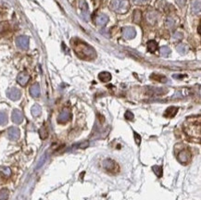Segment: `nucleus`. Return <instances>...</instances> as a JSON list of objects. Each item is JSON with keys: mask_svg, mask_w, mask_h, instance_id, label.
<instances>
[{"mask_svg": "<svg viewBox=\"0 0 201 200\" xmlns=\"http://www.w3.org/2000/svg\"><path fill=\"white\" fill-rule=\"evenodd\" d=\"M74 49H75L77 56H79L83 59L94 58L96 57V53H95L94 48H92L90 45H88L84 42L76 44Z\"/></svg>", "mask_w": 201, "mask_h": 200, "instance_id": "nucleus-1", "label": "nucleus"}, {"mask_svg": "<svg viewBox=\"0 0 201 200\" xmlns=\"http://www.w3.org/2000/svg\"><path fill=\"white\" fill-rule=\"evenodd\" d=\"M184 131L189 136L193 137H200V120H197V119H188L184 123Z\"/></svg>", "mask_w": 201, "mask_h": 200, "instance_id": "nucleus-2", "label": "nucleus"}, {"mask_svg": "<svg viewBox=\"0 0 201 200\" xmlns=\"http://www.w3.org/2000/svg\"><path fill=\"white\" fill-rule=\"evenodd\" d=\"M110 9L120 14L126 13L130 9L129 0H111Z\"/></svg>", "mask_w": 201, "mask_h": 200, "instance_id": "nucleus-3", "label": "nucleus"}, {"mask_svg": "<svg viewBox=\"0 0 201 200\" xmlns=\"http://www.w3.org/2000/svg\"><path fill=\"white\" fill-rule=\"evenodd\" d=\"M122 35L127 40L133 39L136 35V31L134 27H124L122 29Z\"/></svg>", "mask_w": 201, "mask_h": 200, "instance_id": "nucleus-4", "label": "nucleus"}, {"mask_svg": "<svg viewBox=\"0 0 201 200\" xmlns=\"http://www.w3.org/2000/svg\"><path fill=\"white\" fill-rule=\"evenodd\" d=\"M190 157H191V154H190L189 150L185 149V150H183L179 153L178 160L183 164H187L190 160Z\"/></svg>", "mask_w": 201, "mask_h": 200, "instance_id": "nucleus-5", "label": "nucleus"}, {"mask_svg": "<svg viewBox=\"0 0 201 200\" xmlns=\"http://www.w3.org/2000/svg\"><path fill=\"white\" fill-rule=\"evenodd\" d=\"M107 21H109V17H107L106 14H103V13L98 14L96 18V23L97 26H100V27L105 26L107 23Z\"/></svg>", "mask_w": 201, "mask_h": 200, "instance_id": "nucleus-6", "label": "nucleus"}, {"mask_svg": "<svg viewBox=\"0 0 201 200\" xmlns=\"http://www.w3.org/2000/svg\"><path fill=\"white\" fill-rule=\"evenodd\" d=\"M191 10L195 15H199L201 10V2L200 0H192L191 2Z\"/></svg>", "mask_w": 201, "mask_h": 200, "instance_id": "nucleus-7", "label": "nucleus"}, {"mask_svg": "<svg viewBox=\"0 0 201 200\" xmlns=\"http://www.w3.org/2000/svg\"><path fill=\"white\" fill-rule=\"evenodd\" d=\"M80 9L82 10L83 17L88 20H89V9H88V6H87V3L86 2V0H81Z\"/></svg>", "mask_w": 201, "mask_h": 200, "instance_id": "nucleus-8", "label": "nucleus"}, {"mask_svg": "<svg viewBox=\"0 0 201 200\" xmlns=\"http://www.w3.org/2000/svg\"><path fill=\"white\" fill-rule=\"evenodd\" d=\"M104 167H105V169H106V171H107V172H115V171H116V170H115V168L119 169L118 166H117V163L114 162V161L111 160V159L105 160V162H104Z\"/></svg>", "mask_w": 201, "mask_h": 200, "instance_id": "nucleus-9", "label": "nucleus"}, {"mask_svg": "<svg viewBox=\"0 0 201 200\" xmlns=\"http://www.w3.org/2000/svg\"><path fill=\"white\" fill-rule=\"evenodd\" d=\"M7 96H9V97L12 100H17L20 97V91L16 88H12L10 89L9 92H7Z\"/></svg>", "mask_w": 201, "mask_h": 200, "instance_id": "nucleus-10", "label": "nucleus"}, {"mask_svg": "<svg viewBox=\"0 0 201 200\" xmlns=\"http://www.w3.org/2000/svg\"><path fill=\"white\" fill-rule=\"evenodd\" d=\"M177 111H178V107H168V109H166L165 113H164V116L167 117V118H172L174 117Z\"/></svg>", "mask_w": 201, "mask_h": 200, "instance_id": "nucleus-11", "label": "nucleus"}, {"mask_svg": "<svg viewBox=\"0 0 201 200\" xmlns=\"http://www.w3.org/2000/svg\"><path fill=\"white\" fill-rule=\"evenodd\" d=\"M98 78L102 82H107L111 80V74L107 72H102L99 73Z\"/></svg>", "mask_w": 201, "mask_h": 200, "instance_id": "nucleus-12", "label": "nucleus"}, {"mask_svg": "<svg viewBox=\"0 0 201 200\" xmlns=\"http://www.w3.org/2000/svg\"><path fill=\"white\" fill-rule=\"evenodd\" d=\"M20 136V132L17 128H10L9 130V137L11 140H17Z\"/></svg>", "mask_w": 201, "mask_h": 200, "instance_id": "nucleus-13", "label": "nucleus"}, {"mask_svg": "<svg viewBox=\"0 0 201 200\" xmlns=\"http://www.w3.org/2000/svg\"><path fill=\"white\" fill-rule=\"evenodd\" d=\"M17 42H18V45L20 47H21L23 49H25V48L28 47V38L27 37H25V36L19 37Z\"/></svg>", "mask_w": 201, "mask_h": 200, "instance_id": "nucleus-14", "label": "nucleus"}, {"mask_svg": "<svg viewBox=\"0 0 201 200\" xmlns=\"http://www.w3.org/2000/svg\"><path fill=\"white\" fill-rule=\"evenodd\" d=\"M69 118H71V114H69V112L68 110H63L62 112L60 113L59 117H58V121L59 122H66L69 120Z\"/></svg>", "mask_w": 201, "mask_h": 200, "instance_id": "nucleus-15", "label": "nucleus"}, {"mask_svg": "<svg viewBox=\"0 0 201 200\" xmlns=\"http://www.w3.org/2000/svg\"><path fill=\"white\" fill-rule=\"evenodd\" d=\"M12 120L16 123H20L22 121V114L19 110H14L12 114Z\"/></svg>", "mask_w": 201, "mask_h": 200, "instance_id": "nucleus-16", "label": "nucleus"}, {"mask_svg": "<svg viewBox=\"0 0 201 200\" xmlns=\"http://www.w3.org/2000/svg\"><path fill=\"white\" fill-rule=\"evenodd\" d=\"M28 80H29V75H27L24 72L20 73L18 76V82L20 84H21V85H25V84L28 82Z\"/></svg>", "mask_w": 201, "mask_h": 200, "instance_id": "nucleus-17", "label": "nucleus"}, {"mask_svg": "<svg viewBox=\"0 0 201 200\" xmlns=\"http://www.w3.org/2000/svg\"><path fill=\"white\" fill-rule=\"evenodd\" d=\"M146 47H148V51H150V52H155L158 49L159 45H158V43L156 41L150 40V41L148 42V44H146Z\"/></svg>", "mask_w": 201, "mask_h": 200, "instance_id": "nucleus-18", "label": "nucleus"}, {"mask_svg": "<svg viewBox=\"0 0 201 200\" xmlns=\"http://www.w3.org/2000/svg\"><path fill=\"white\" fill-rule=\"evenodd\" d=\"M31 95L34 97H38L40 95V88H39V85L38 84H34L32 87H31Z\"/></svg>", "mask_w": 201, "mask_h": 200, "instance_id": "nucleus-19", "label": "nucleus"}, {"mask_svg": "<svg viewBox=\"0 0 201 200\" xmlns=\"http://www.w3.org/2000/svg\"><path fill=\"white\" fill-rule=\"evenodd\" d=\"M150 78L153 79V80H156L158 82H166L168 81V79L166 78L165 76H163V75H159V74H152L150 76Z\"/></svg>", "mask_w": 201, "mask_h": 200, "instance_id": "nucleus-20", "label": "nucleus"}, {"mask_svg": "<svg viewBox=\"0 0 201 200\" xmlns=\"http://www.w3.org/2000/svg\"><path fill=\"white\" fill-rule=\"evenodd\" d=\"M176 49L177 51H178L180 54H182V55H184V54L187 53V50H188V47L186 45L184 44H180L176 47Z\"/></svg>", "mask_w": 201, "mask_h": 200, "instance_id": "nucleus-21", "label": "nucleus"}, {"mask_svg": "<svg viewBox=\"0 0 201 200\" xmlns=\"http://www.w3.org/2000/svg\"><path fill=\"white\" fill-rule=\"evenodd\" d=\"M159 52L162 57H168L170 54H171V49H170V47H168L167 45H163V47H160Z\"/></svg>", "mask_w": 201, "mask_h": 200, "instance_id": "nucleus-22", "label": "nucleus"}, {"mask_svg": "<svg viewBox=\"0 0 201 200\" xmlns=\"http://www.w3.org/2000/svg\"><path fill=\"white\" fill-rule=\"evenodd\" d=\"M152 170L153 172H155V174L158 176V177H161L162 176V168L160 166H153L152 167Z\"/></svg>", "mask_w": 201, "mask_h": 200, "instance_id": "nucleus-23", "label": "nucleus"}, {"mask_svg": "<svg viewBox=\"0 0 201 200\" xmlns=\"http://www.w3.org/2000/svg\"><path fill=\"white\" fill-rule=\"evenodd\" d=\"M141 20V12L140 10H134V21L135 23H139Z\"/></svg>", "mask_w": 201, "mask_h": 200, "instance_id": "nucleus-24", "label": "nucleus"}, {"mask_svg": "<svg viewBox=\"0 0 201 200\" xmlns=\"http://www.w3.org/2000/svg\"><path fill=\"white\" fill-rule=\"evenodd\" d=\"M166 25H167V27H169L170 29L171 28H172L173 26H174V24H175V20L172 18V17H168L167 19H166Z\"/></svg>", "mask_w": 201, "mask_h": 200, "instance_id": "nucleus-25", "label": "nucleus"}, {"mask_svg": "<svg viewBox=\"0 0 201 200\" xmlns=\"http://www.w3.org/2000/svg\"><path fill=\"white\" fill-rule=\"evenodd\" d=\"M32 112H33L34 116H38V115L41 113V107L38 106V105L34 106L33 109H32Z\"/></svg>", "mask_w": 201, "mask_h": 200, "instance_id": "nucleus-26", "label": "nucleus"}, {"mask_svg": "<svg viewBox=\"0 0 201 200\" xmlns=\"http://www.w3.org/2000/svg\"><path fill=\"white\" fill-rule=\"evenodd\" d=\"M7 121V115L4 112H0V124H5Z\"/></svg>", "mask_w": 201, "mask_h": 200, "instance_id": "nucleus-27", "label": "nucleus"}, {"mask_svg": "<svg viewBox=\"0 0 201 200\" xmlns=\"http://www.w3.org/2000/svg\"><path fill=\"white\" fill-rule=\"evenodd\" d=\"M0 172L3 173L6 176L10 175V170L7 167H1V168H0Z\"/></svg>", "mask_w": 201, "mask_h": 200, "instance_id": "nucleus-28", "label": "nucleus"}, {"mask_svg": "<svg viewBox=\"0 0 201 200\" xmlns=\"http://www.w3.org/2000/svg\"><path fill=\"white\" fill-rule=\"evenodd\" d=\"M7 194H9V192H7V190H2L1 192H0V199H1V200L7 199Z\"/></svg>", "mask_w": 201, "mask_h": 200, "instance_id": "nucleus-29", "label": "nucleus"}, {"mask_svg": "<svg viewBox=\"0 0 201 200\" xmlns=\"http://www.w3.org/2000/svg\"><path fill=\"white\" fill-rule=\"evenodd\" d=\"M124 117H125V119L126 120H134V114L131 112V111H126L125 112V115H124Z\"/></svg>", "mask_w": 201, "mask_h": 200, "instance_id": "nucleus-30", "label": "nucleus"}, {"mask_svg": "<svg viewBox=\"0 0 201 200\" xmlns=\"http://www.w3.org/2000/svg\"><path fill=\"white\" fill-rule=\"evenodd\" d=\"M183 38V34L179 33V32H176L174 34H173V39L174 40H181Z\"/></svg>", "mask_w": 201, "mask_h": 200, "instance_id": "nucleus-31", "label": "nucleus"}, {"mask_svg": "<svg viewBox=\"0 0 201 200\" xmlns=\"http://www.w3.org/2000/svg\"><path fill=\"white\" fill-rule=\"evenodd\" d=\"M134 135L135 143H136L137 145H140V143H141V137H140V135H139L138 134H136L135 132L134 133Z\"/></svg>", "mask_w": 201, "mask_h": 200, "instance_id": "nucleus-32", "label": "nucleus"}, {"mask_svg": "<svg viewBox=\"0 0 201 200\" xmlns=\"http://www.w3.org/2000/svg\"><path fill=\"white\" fill-rule=\"evenodd\" d=\"M175 1H176L177 5H178L179 7H184L185 4H186V0H175Z\"/></svg>", "mask_w": 201, "mask_h": 200, "instance_id": "nucleus-33", "label": "nucleus"}, {"mask_svg": "<svg viewBox=\"0 0 201 200\" xmlns=\"http://www.w3.org/2000/svg\"><path fill=\"white\" fill-rule=\"evenodd\" d=\"M148 0H133V2L136 5H141V4H144Z\"/></svg>", "mask_w": 201, "mask_h": 200, "instance_id": "nucleus-34", "label": "nucleus"}, {"mask_svg": "<svg viewBox=\"0 0 201 200\" xmlns=\"http://www.w3.org/2000/svg\"><path fill=\"white\" fill-rule=\"evenodd\" d=\"M45 156H43L42 159H40L39 163H38V165H37V168H40V167H41V166L43 165V163L45 162Z\"/></svg>", "mask_w": 201, "mask_h": 200, "instance_id": "nucleus-35", "label": "nucleus"}]
</instances>
